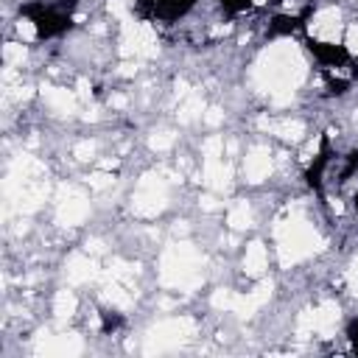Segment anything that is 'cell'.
Returning <instances> with one entry per match:
<instances>
[{"label":"cell","instance_id":"obj_2","mask_svg":"<svg viewBox=\"0 0 358 358\" xmlns=\"http://www.w3.org/2000/svg\"><path fill=\"white\" fill-rule=\"evenodd\" d=\"M215 8L224 14V17H241V14H246V11H252L255 8V0H215Z\"/></svg>","mask_w":358,"mask_h":358},{"label":"cell","instance_id":"obj_1","mask_svg":"<svg viewBox=\"0 0 358 358\" xmlns=\"http://www.w3.org/2000/svg\"><path fill=\"white\" fill-rule=\"evenodd\" d=\"M199 0H134V14L145 22L173 25L196 11Z\"/></svg>","mask_w":358,"mask_h":358}]
</instances>
